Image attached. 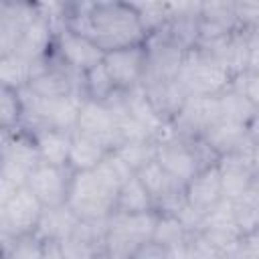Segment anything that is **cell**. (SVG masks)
<instances>
[{
    "label": "cell",
    "instance_id": "30",
    "mask_svg": "<svg viewBox=\"0 0 259 259\" xmlns=\"http://www.w3.org/2000/svg\"><path fill=\"white\" fill-rule=\"evenodd\" d=\"M188 237L186 227L180 223L178 217L174 214H166V212H158V221H156V229H154V237L152 241L164 249H178L184 247Z\"/></svg>",
    "mask_w": 259,
    "mask_h": 259
},
{
    "label": "cell",
    "instance_id": "23",
    "mask_svg": "<svg viewBox=\"0 0 259 259\" xmlns=\"http://www.w3.org/2000/svg\"><path fill=\"white\" fill-rule=\"evenodd\" d=\"M32 136H34V142H36V148H38L42 164L69 166L73 132L38 130V132H32Z\"/></svg>",
    "mask_w": 259,
    "mask_h": 259
},
{
    "label": "cell",
    "instance_id": "11",
    "mask_svg": "<svg viewBox=\"0 0 259 259\" xmlns=\"http://www.w3.org/2000/svg\"><path fill=\"white\" fill-rule=\"evenodd\" d=\"M73 176H75V172L69 166L38 164L30 172L26 186L32 190V194L40 200V204L45 208H57V206L67 204Z\"/></svg>",
    "mask_w": 259,
    "mask_h": 259
},
{
    "label": "cell",
    "instance_id": "2",
    "mask_svg": "<svg viewBox=\"0 0 259 259\" xmlns=\"http://www.w3.org/2000/svg\"><path fill=\"white\" fill-rule=\"evenodd\" d=\"M132 176L136 174L111 152L95 170L75 172L67 204L81 221H105L115 212L117 194Z\"/></svg>",
    "mask_w": 259,
    "mask_h": 259
},
{
    "label": "cell",
    "instance_id": "21",
    "mask_svg": "<svg viewBox=\"0 0 259 259\" xmlns=\"http://www.w3.org/2000/svg\"><path fill=\"white\" fill-rule=\"evenodd\" d=\"M79 221L81 219L69 208V204L57 208H45L34 235L45 243H61L63 239L75 233Z\"/></svg>",
    "mask_w": 259,
    "mask_h": 259
},
{
    "label": "cell",
    "instance_id": "7",
    "mask_svg": "<svg viewBox=\"0 0 259 259\" xmlns=\"http://www.w3.org/2000/svg\"><path fill=\"white\" fill-rule=\"evenodd\" d=\"M158 212H136L123 214L113 212L107 219V233L103 251L113 259H132V255L146 243L152 241Z\"/></svg>",
    "mask_w": 259,
    "mask_h": 259
},
{
    "label": "cell",
    "instance_id": "35",
    "mask_svg": "<svg viewBox=\"0 0 259 259\" xmlns=\"http://www.w3.org/2000/svg\"><path fill=\"white\" fill-rule=\"evenodd\" d=\"M184 259H227L223 251H219L206 237L200 233H188L184 243Z\"/></svg>",
    "mask_w": 259,
    "mask_h": 259
},
{
    "label": "cell",
    "instance_id": "28",
    "mask_svg": "<svg viewBox=\"0 0 259 259\" xmlns=\"http://www.w3.org/2000/svg\"><path fill=\"white\" fill-rule=\"evenodd\" d=\"M156 210L152 196L148 194L146 186L142 184V180L138 176H132L119 190L117 194V202H115V212H123V214H136V212H150Z\"/></svg>",
    "mask_w": 259,
    "mask_h": 259
},
{
    "label": "cell",
    "instance_id": "27",
    "mask_svg": "<svg viewBox=\"0 0 259 259\" xmlns=\"http://www.w3.org/2000/svg\"><path fill=\"white\" fill-rule=\"evenodd\" d=\"M34 73V63L8 53V55H0V81L2 87L12 89V91H20L24 87H28L30 79Z\"/></svg>",
    "mask_w": 259,
    "mask_h": 259
},
{
    "label": "cell",
    "instance_id": "14",
    "mask_svg": "<svg viewBox=\"0 0 259 259\" xmlns=\"http://www.w3.org/2000/svg\"><path fill=\"white\" fill-rule=\"evenodd\" d=\"M75 132L101 142L111 152H115L121 146V140H119V134H117V121H115L113 113L103 103L93 101V99L83 101Z\"/></svg>",
    "mask_w": 259,
    "mask_h": 259
},
{
    "label": "cell",
    "instance_id": "38",
    "mask_svg": "<svg viewBox=\"0 0 259 259\" xmlns=\"http://www.w3.org/2000/svg\"><path fill=\"white\" fill-rule=\"evenodd\" d=\"M132 259H170V255H168V249H164V247L156 245L154 241H150V243L142 245L132 255Z\"/></svg>",
    "mask_w": 259,
    "mask_h": 259
},
{
    "label": "cell",
    "instance_id": "1",
    "mask_svg": "<svg viewBox=\"0 0 259 259\" xmlns=\"http://www.w3.org/2000/svg\"><path fill=\"white\" fill-rule=\"evenodd\" d=\"M67 28L89 36L105 53L146 42V32L132 2L67 4Z\"/></svg>",
    "mask_w": 259,
    "mask_h": 259
},
{
    "label": "cell",
    "instance_id": "10",
    "mask_svg": "<svg viewBox=\"0 0 259 259\" xmlns=\"http://www.w3.org/2000/svg\"><path fill=\"white\" fill-rule=\"evenodd\" d=\"M221 119L219 97H188L178 115L172 119L170 132L172 136L198 140Z\"/></svg>",
    "mask_w": 259,
    "mask_h": 259
},
{
    "label": "cell",
    "instance_id": "39",
    "mask_svg": "<svg viewBox=\"0 0 259 259\" xmlns=\"http://www.w3.org/2000/svg\"><path fill=\"white\" fill-rule=\"evenodd\" d=\"M247 69L249 71H259V42L251 45V55H249V67Z\"/></svg>",
    "mask_w": 259,
    "mask_h": 259
},
{
    "label": "cell",
    "instance_id": "37",
    "mask_svg": "<svg viewBox=\"0 0 259 259\" xmlns=\"http://www.w3.org/2000/svg\"><path fill=\"white\" fill-rule=\"evenodd\" d=\"M233 85L239 87L259 111V71H249L247 69L245 73H241L239 77L233 79Z\"/></svg>",
    "mask_w": 259,
    "mask_h": 259
},
{
    "label": "cell",
    "instance_id": "15",
    "mask_svg": "<svg viewBox=\"0 0 259 259\" xmlns=\"http://www.w3.org/2000/svg\"><path fill=\"white\" fill-rule=\"evenodd\" d=\"M103 63L115 81L119 91H130L138 85H142L144 71H146V42L109 51L103 57Z\"/></svg>",
    "mask_w": 259,
    "mask_h": 259
},
{
    "label": "cell",
    "instance_id": "13",
    "mask_svg": "<svg viewBox=\"0 0 259 259\" xmlns=\"http://www.w3.org/2000/svg\"><path fill=\"white\" fill-rule=\"evenodd\" d=\"M196 233L206 237L219 251L229 255L233 251V247L237 245V241L241 239V235H243L239 231V227H237L231 200L223 198L217 206H212L208 212H204L200 217Z\"/></svg>",
    "mask_w": 259,
    "mask_h": 259
},
{
    "label": "cell",
    "instance_id": "33",
    "mask_svg": "<svg viewBox=\"0 0 259 259\" xmlns=\"http://www.w3.org/2000/svg\"><path fill=\"white\" fill-rule=\"evenodd\" d=\"M146 36L160 32L168 24V2H132Z\"/></svg>",
    "mask_w": 259,
    "mask_h": 259
},
{
    "label": "cell",
    "instance_id": "12",
    "mask_svg": "<svg viewBox=\"0 0 259 259\" xmlns=\"http://www.w3.org/2000/svg\"><path fill=\"white\" fill-rule=\"evenodd\" d=\"M53 55L61 63H65L67 67L83 75L103 61L105 51L97 42H93L89 36L79 34L71 28H63L55 34Z\"/></svg>",
    "mask_w": 259,
    "mask_h": 259
},
{
    "label": "cell",
    "instance_id": "29",
    "mask_svg": "<svg viewBox=\"0 0 259 259\" xmlns=\"http://www.w3.org/2000/svg\"><path fill=\"white\" fill-rule=\"evenodd\" d=\"M115 91H117V85L111 79L103 61L99 65H95L93 69H89L87 73H83V95H85V99H93V101L103 103Z\"/></svg>",
    "mask_w": 259,
    "mask_h": 259
},
{
    "label": "cell",
    "instance_id": "24",
    "mask_svg": "<svg viewBox=\"0 0 259 259\" xmlns=\"http://www.w3.org/2000/svg\"><path fill=\"white\" fill-rule=\"evenodd\" d=\"M111 150L103 146L101 142L87 138L83 134L73 132V142H71V156H69V168L73 172H85V170H95Z\"/></svg>",
    "mask_w": 259,
    "mask_h": 259
},
{
    "label": "cell",
    "instance_id": "40",
    "mask_svg": "<svg viewBox=\"0 0 259 259\" xmlns=\"http://www.w3.org/2000/svg\"><path fill=\"white\" fill-rule=\"evenodd\" d=\"M247 132H249V136H251V140L259 146V113L253 117V121L247 125Z\"/></svg>",
    "mask_w": 259,
    "mask_h": 259
},
{
    "label": "cell",
    "instance_id": "19",
    "mask_svg": "<svg viewBox=\"0 0 259 259\" xmlns=\"http://www.w3.org/2000/svg\"><path fill=\"white\" fill-rule=\"evenodd\" d=\"M202 140L219 158L237 154V152H251L257 148V144L251 140L245 125H237V123H231L225 119L217 121L202 136Z\"/></svg>",
    "mask_w": 259,
    "mask_h": 259
},
{
    "label": "cell",
    "instance_id": "9",
    "mask_svg": "<svg viewBox=\"0 0 259 259\" xmlns=\"http://www.w3.org/2000/svg\"><path fill=\"white\" fill-rule=\"evenodd\" d=\"M188 51L176 45L164 30L146 38V71L142 85L174 81Z\"/></svg>",
    "mask_w": 259,
    "mask_h": 259
},
{
    "label": "cell",
    "instance_id": "20",
    "mask_svg": "<svg viewBox=\"0 0 259 259\" xmlns=\"http://www.w3.org/2000/svg\"><path fill=\"white\" fill-rule=\"evenodd\" d=\"M36 2H10L0 4V55H8L14 49V42L20 30L36 16Z\"/></svg>",
    "mask_w": 259,
    "mask_h": 259
},
{
    "label": "cell",
    "instance_id": "36",
    "mask_svg": "<svg viewBox=\"0 0 259 259\" xmlns=\"http://www.w3.org/2000/svg\"><path fill=\"white\" fill-rule=\"evenodd\" d=\"M227 259H259V231L241 235Z\"/></svg>",
    "mask_w": 259,
    "mask_h": 259
},
{
    "label": "cell",
    "instance_id": "32",
    "mask_svg": "<svg viewBox=\"0 0 259 259\" xmlns=\"http://www.w3.org/2000/svg\"><path fill=\"white\" fill-rule=\"evenodd\" d=\"M4 259H47V243L36 235H26L16 241L2 239Z\"/></svg>",
    "mask_w": 259,
    "mask_h": 259
},
{
    "label": "cell",
    "instance_id": "6",
    "mask_svg": "<svg viewBox=\"0 0 259 259\" xmlns=\"http://www.w3.org/2000/svg\"><path fill=\"white\" fill-rule=\"evenodd\" d=\"M176 81L188 97H219L233 85L229 71L198 47L186 53Z\"/></svg>",
    "mask_w": 259,
    "mask_h": 259
},
{
    "label": "cell",
    "instance_id": "3",
    "mask_svg": "<svg viewBox=\"0 0 259 259\" xmlns=\"http://www.w3.org/2000/svg\"><path fill=\"white\" fill-rule=\"evenodd\" d=\"M42 164L34 136L24 130H6L2 132V168H0V204L6 202L26 186L30 172Z\"/></svg>",
    "mask_w": 259,
    "mask_h": 259
},
{
    "label": "cell",
    "instance_id": "22",
    "mask_svg": "<svg viewBox=\"0 0 259 259\" xmlns=\"http://www.w3.org/2000/svg\"><path fill=\"white\" fill-rule=\"evenodd\" d=\"M142 87H144L152 107L166 123H172V119L178 115L180 107L188 99V95L184 93V89L178 85L176 79L162 81V83H150V85H142Z\"/></svg>",
    "mask_w": 259,
    "mask_h": 259
},
{
    "label": "cell",
    "instance_id": "17",
    "mask_svg": "<svg viewBox=\"0 0 259 259\" xmlns=\"http://www.w3.org/2000/svg\"><path fill=\"white\" fill-rule=\"evenodd\" d=\"M38 12V10H36ZM53 42H55V30L51 26V22L36 14L18 34L16 42H14V49L12 53L30 61V63H36L45 57L51 55L53 51Z\"/></svg>",
    "mask_w": 259,
    "mask_h": 259
},
{
    "label": "cell",
    "instance_id": "18",
    "mask_svg": "<svg viewBox=\"0 0 259 259\" xmlns=\"http://www.w3.org/2000/svg\"><path fill=\"white\" fill-rule=\"evenodd\" d=\"M184 196L186 202L198 212L204 214L212 206H217L225 196H223V182H221V172L219 166H208L200 170L190 182L184 186Z\"/></svg>",
    "mask_w": 259,
    "mask_h": 259
},
{
    "label": "cell",
    "instance_id": "25",
    "mask_svg": "<svg viewBox=\"0 0 259 259\" xmlns=\"http://www.w3.org/2000/svg\"><path fill=\"white\" fill-rule=\"evenodd\" d=\"M231 206L237 227L243 235L259 231V176L247 186L243 194L231 200Z\"/></svg>",
    "mask_w": 259,
    "mask_h": 259
},
{
    "label": "cell",
    "instance_id": "31",
    "mask_svg": "<svg viewBox=\"0 0 259 259\" xmlns=\"http://www.w3.org/2000/svg\"><path fill=\"white\" fill-rule=\"evenodd\" d=\"M156 144L158 142H127L121 144L115 150V154L125 162V166L134 174H138L148 164L156 162Z\"/></svg>",
    "mask_w": 259,
    "mask_h": 259
},
{
    "label": "cell",
    "instance_id": "4",
    "mask_svg": "<svg viewBox=\"0 0 259 259\" xmlns=\"http://www.w3.org/2000/svg\"><path fill=\"white\" fill-rule=\"evenodd\" d=\"M22 105H24V119L22 127L32 132L38 130H61V132H75L81 105L85 101L83 95H67V97H40L32 93L28 87L18 91Z\"/></svg>",
    "mask_w": 259,
    "mask_h": 259
},
{
    "label": "cell",
    "instance_id": "5",
    "mask_svg": "<svg viewBox=\"0 0 259 259\" xmlns=\"http://www.w3.org/2000/svg\"><path fill=\"white\" fill-rule=\"evenodd\" d=\"M156 162L178 182H190L200 170L219 164V156L204 144L202 138L188 140L166 136L156 144Z\"/></svg>",
    "mask_w": 259,
    "mask_h": 259
},
{
    "label": "cell",
    "instance_id": "26",
    "mask_svg": "<svg viewBox=\"0 0 259 259\" xmlns=\"http://www.w3.org/2000/svg\"><path fill=\"white\" fill-rule=\"evenodd\" d=\"M219 105H221V115H223L225 121L245 125V127L259 113L257 107L249 101V97L235 85H231L227 91H223L219 95Z\"/></svg>",
    "mask_w": 259,
    "mask_h": 259
},
{
    "label": "cell",
    "instance_id": "16",
    "mask_svg": "<svg viewBox=\"0 0 259 259\" xmlns=\"http://www.w3.org/2000/svg\"><path fill=\"white\" fill-rule=\"evenodd\" d=\"M257 150V148H255ZM255 150L251 152H237L219 158V172H221V182H223V196L227 200L237 198L247 190V186L259 176L253 156Z\"/></svg>",
    "mask_w": 259,
    "mask_h": 259
},
{
    "label": "cell",
    "instance_id": "8",
    "mask_svg": "<svg viewBox=\"0 0 259 259\" xmlns=\"http://www.w3.org/2000/svg\"><path fill=\"white\" fill-rule=\"evenodd\" d=\"M45 206L32 194L28 186L16 190L12 198L0 204V233L2 239L16 241L26 235H34Z\"/></svg>",
    "mask_w": 259,
    "mask_h": 259
},
{
    "label": "cell",
    "instance_id": "34",
    "mask_svg": "<svg viewBox=\"0 0 259 259\" xmlns=\"http://www.w3.org/2000/svg\"><path fill=\"white\" fill-rule=\"evenodd\" d=\"M22 119H24V105H22V99H20L18 91L2 87V91H0V123H2V132L22 127Z\"/></svg>",
    "mask_w": 259,
    "mask_h": 259
}]
</instances>
